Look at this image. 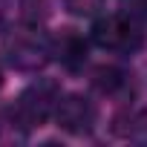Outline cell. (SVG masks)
Listing matches in <instances>:
<instances>
[{
    "label": "cell",
    "mask_w": 147,
    "mask_h": 147,
    "mask_svg": "<svg viewBox=\"0 0 147 147\" xmlns=\"http://www.w3.org/2000/svg\"><path fill=\"white\" fill-rule=\"evenodd\" d=\"M61 87L49 78H38L35 84H29L15 107L9 110L12 118L18 121V127L26 133V130H35V127H43L49 118H55V110H58V101H61Z\"/></svg>",
    "instance_id": "cell-1"
},
{
    "label": "cell",
    "mask_w": 147,
    "mask_h": 147,
    "mask_svg": "<svg viewBox=\"0 0 147 147\" xmlns=\"http://www.w3.org/2000/svg\"><path fill=\"white\" fill-rule=\"evenodd\" d=\"M90 38H92L95 46H101L104 52H113V55H136L144 46L141 20H136V18H130L124 12L95 18Z\"/></svg>",
    "instance_id": "cell-2"
},
{
    "label": "cell",
    "mask_w": 147,
    "mask_h": 147,
    "mask_svg": "<svg viewBox=\"0 0 147 147\" xmlns=\"http://www.w3.org/2000/svg\"><path fill=\"white\" fill-rule=\"evenodd\" d=\"M6 63L18 72H38L52 61V40L32 23H23L3 43Z\"/></svg>",
    "instance_id": "cell-3"
},
{
    "label": "cell",
    "mask_w": 147,
    "mask_h": 147,
    "mask_svg": "<svg viewBox=\"0 0 147 147\" xmlns=\"http://www.w3.org/2000/svg\"><path fill=\"white\" fill-rule=\"evenodd\" d=\"M98 121V107L92 104V98L81 95V92H69L61 95L58 110H55V124L69 133V136H90L95 130Z\"/></svg>",
    "instance_id": "cell-4"
},
{
    "label": "cell",
    "mask_w": 147,
    "mask_h": 147,
    "mask_svg": "<svg viewBox=\"0 0 147 147\" xmlns=\"http://www.w3.org/2000/svg\"><path fill=\"white\" fill-rule=\"evenodd\" d=\"M52 40V58L66 69H81L87 63V38L75 29H61Z\"/></svg>",
    "instance_id": "cell-5"
},
{
    "label": "cell",
    "mask_w": 147,
    "mask_h": 147,
    "mask_svg": "<svg viewBox=\"0 0 147 147\" xmlns=\"http://www.w3.org/2000/svg\"><path fill=\"white\" fill-rule=\"evenodd\" d=\"M113 133L121 138H138L147 133V110L144 107H124L113 118Z\"/></svg>",
    "instance_id": "cell-6"
},
{
    "label": "cell",
    "mask_w": 147,
    "mask_h": 147,
    "mask_svg": "<svg viewBox=\"0 0 147 147\" xmlns=\"http://www.w3.org/2000/svg\"><path fill=\"white\" fill-rule=\"evenodd\" d=\"M92 84H95L98 92L113 95V98H121V95H127V90H130L127 72H124V69H115V66H101V69H95Z\"/></svg>",
    "instance_id": "cell-7"
},
{
    "label": "cell",
    "mask_w": 147,
    "mask_h": 147,
    "mask_svg": "<svg viewBox=\"0 0 147 147\" xmlns=\"http://www.w3.org/2000/svg\"><path fill=\"white\" fill-rule=\"evenodd\" d=\"M61 6L75 18H95L98 9L104 6V0H61Z\"/></svg>",
    "instance_id": "cell-8"
},
{
    "label": "cell",
    "mask_w": 147,
    "mask_h": 147,
    "mask_svg": "<svg viewBox=\"0 0 147 147\" xmlns=\"http://www.w3.org/2000/svg\"><path fill=\"white\" fill-rule=\"evenodd\" d=\"M121 12L136 18V20H147V0H118Z\"/></svg>",
    "instance_id": "cell-9"
},
{
    "label": "cell",
    "mask_w": 147,
    "mask_h": 147,
    "mask_svg": "<svg viewBox=\"0 0 147 147\" xmlns=\"http://www.w3.org/2000/svg\"><path fill=\"white\" fill-rule=\"evenodd\" d=\"M6 9H9V6H6V0H0V29L6 26Z\"/></svg>",
    "instance_id": "cell-10"
},
{
    "label": "cell",
    "mask_w": 147,
    "mask_h": 147,
    "mask_svg": "<svg viewBox=\"0 0 147 147\" xmlns=\"http://www.w3.org/2000/svg\"><path fill=\"white\" fill-rule=\"evenodd\" d=\"M0 87H3V66H0Z\"/></svg>",
    "instance_id": "cell-11"
}]
</instances>
